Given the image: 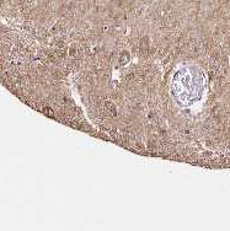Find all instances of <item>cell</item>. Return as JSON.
<instances>
[{
    "mask_svg": "<svg viewBox=\"0 0 230 231\" xmlns=\"http://www.w3.org/2000/svg\"><path fill=\"white\" fill-rule=\"evenodd\" d=\"M130 60H132V54H130L129 51L124 49V51H122V52L119 53V55H118V64H119L121 67L128 65V64L130 63Z\"/></svg>",
    "mask_w": 230,
    "mask_h": 231,
    "instance_id": "1",
    "label": "cell"
},
{
    "mask_svg": "<svg viewBox=\"0 0 230 231\" xmlns=\"http://www.w3.org/2000/svg\"><path fill=\"white\" fill-rule=\"evenodd\" d=\"M105 108H106L107 113H109L110 116H112V117H116V116H117V108H116V106H115L113 102H111V101H106V102H105Z\"/></svg>",
    "mask_w": 230,
    "mask_h": 231,
    "instance_id": "2",
    "label": "cell"
},
{
    "mask_svg": "<svg viewBox=\"0 0 230 231\" xmlns=\"http://www.w3.org/2000/svg\"><path fill=\"white\" fill-rule=\"evenodd\" d=\"M69 54H70L72 57H74V55L76 54V47H75L74 44H72V47H70V51H69Z\"/></svg>",
    "mask_w": 230,
    "mask_h": 231,
    "instance_id": "3",
    "label": "cell"
}]
</instances>
